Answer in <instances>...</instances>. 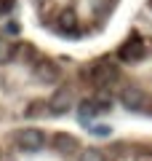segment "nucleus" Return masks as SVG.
<instances>
[{"mask_svg": "<svg viewBox=\"0 0 152 161\" xmlns=\"http://www.w3.org/2000/svg\"><path fill=\"white\" fill-rule=\"evenodd\" d=\"M83 75L91 80V86H96V89H107L109 83L118 78V67H115V64H109V62H96L94 67L85 70Z\"/></svg>", "mask_w": 152, "mask_h": 161, "instance_id": "f257e3e1", "label": "nucleus"}, {"mask_svg": "<svg viewBox=\"0 0 152 161\" xmlns=\"http://www.w3.org/2000/svg\"><path fill=\"white\" fill-rule=\"evenodd\" d=\"M120 105H123L125 110L139 113V110H144L147 105H149V94H147L144 89H139V86H125L123 92H120Z\"/></svg>", "mask_w": 152, "mask_h": 161, "instance_id": "f03ea898", "label": "nucleus"}, {"mask_svg": "<svg viewBox=\"0 0 152 161\" xmlns=\"http://www.w3.org/2000/svg\"><path fill=\"white\" fill-rule=\"evenodd\" d=\"M16 145L22 150H29V153H35V150H40L45 145V134L40 132V129L35 126H27V129H19L16 132Z\"/></svg>", "mask_w": 152, "mask_h": 161, "instance_id": "7ed1b4c3", "label": "nucleus"}, {"mask_svg": "<svg viewBox=\"0 0 152 161\" xmlns=\"http://www.w3.org/2000/svg\"><path fill=\"white\" fill-rule=\"evenodd\" d=\"M45 105H48V113L51 115H64L69 108H72V89H67V86L56 89L53 97H51Z\"/></svg>", "mask_w": 152, "mask_h": 161, "instance_id": "20e7f679", "label": "nucleus"}, {"mask_svg": "<svg viewBox=\"0 0 152 161\" xmlns=\"http://www.w3.org/2000/svg\"><path fill=\"white\" fill-rule=\"evenodd\" d=\"M147 54V46H144V40L134 38V40H125L123 46L118 48V59L120 62H141Z\"/></svg>", "mask_w": 152, "mask_h": 161, "instance_id": "39448f33", "label": "nucleus"}, {"mask_svg": "<svg viewBox=\"0 0 152 161\" xmlns=\"http://www.w3.org/2000/svg\"><path fill=\"white\" fill-rule=\"evenodd\" d=\"M35 78H38L40 83H56V80L62 78V70H59L56 62L43 59V62H38V67H35Z\"/></svg>", "mask_w": 152, "mask_h": 161, "instance_id": "423d86ee", "label": "nucleus"}, {"mask_svg": "<svg viewBox=\"0 0 152 161\" xmlns=\"http://www.w3.org/2000/svg\"><path fill=\"white\" fill-rule=\"evenodd\" d=\"M56 27H59L62 35H75V32H78V16H75V11H62V14H59Z\"/></svg>", "mask_w": 152, "mask_h": 161, "instance_id": "0eeeda50", "label": "nucleus"}, {"mask_svg": "<svg viewBox=\"0 0 152 161\" xmlns=\"http://www.w3.org/2000/svg\"><path fill=\"white\" fill-rule=\"evenodd\" d=\"M78 145H80V142H78V137H72V134H67V132L53 134V148H56L59 153H72Z\"/></svg>", "mask_w": 152, "mask_h": 161, "instance_id": "6e6552de", "label": "nucleus"}, {"mask_svg": "<svg viewBox=\"0 0 152 161\" xmlns=\"http://www.w3.org/2000/svg\"><path fill=\"white\" fill-rule=\"evenodd\" d=\"M13 54H16V46H13L8 38H0V64H6L13 59Z\"/></svg>", "mask_w": 152, "mask_h": 161, "instance_id": "1a4fd4ad", "label": "nucleus"}, {"mask_svg": "<svg viewBox=\"0 0 152 161\" xmlns=\"http://www.w3.org/2000/svg\"><path fill=\"white\" fill-rule=\"evenodd\" d=\"M96 113H99V108H96L94 99H85V102H80V121H83V124H88V121L94 118Z\"/></svg>", "mask_w": 152, "mask_h": 161, "instance_id": "9d476101", "label": "nucleus"}, {"mask_svg": "<svg viewBox=\"0 0 152 161\" xmlns=\"http://www.w3.org/2000/svg\"><path fill=\"white\" fill-rule=\"evenodd\" d=\"M78 161H107V156L101 153L99 148H85V150H80Z\"/></svg>", "mask_w": 152, "mask_h": 161, "instance_id": "9b49d317", "label": "nucleus"}, {"mask_svg": "<svg viewBox=\"0 0 152 161\" xmlns=\"http://www.w3.org/2000/svg\"><path fill=\"white\" fill-rule=\"evenodd\" d=\"M85 129H91V132L99 134V137H107L109 134V126H104V124H94V126H85Z\"/></svg>", "mask_w": 152, "mask_h": 161, "instance_id": "f8f14e48", "label": "nucleus"}, {"mask_svg": "<svg viewBox=\"0 0 152 161\" xmlns=\"http://www.w3.org/2000/svg\"><path fill=\"white\" fill-rule=\"evenodd\" d=\"M0 11H3V6H0Z\"/></svg>", "mask_w": 152, "mask_h": 161, "instance_id": "ddd939ff", "label": "nucleus"}]
</instances>
